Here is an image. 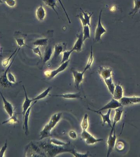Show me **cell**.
I'll return each instance as SVG.
<instances>
[{
  "label": "cell",
  "instance_id": "6da1fadb",
  "mask_svg": "<svg viewBox=\"0 0 140 157\" xmlns=\"http://www.w3.org/2000/svg\"><path fill=\"white\" fill-rule=\"evenodd\" d=\"M38 145L46 156L53 157L59 153L69 152L72 154L74 149H69L65 148L66 146H58L52 144L50 142H43L39 143Z\"/></svg>",
  "mask_w": 140,
  "mask_h": 157
},
{
  "label": "cell",
  "instance_id": "7a4b0ae2",
  "mask_svg": "<svg viewBox=\"0 0 140 157\" xmlns=\"http://www.w3.org/2000/svg\"><path fill=\"white\" fill-rule=\"evenodd\" d=\"M62 113H56L51 117L48 123L45 126L40 132V140H43L52 136L51 131L56 126L61 119Z\"/></svg>",
  "mask_w": 140,
  "mask_h": 157
},
{
  "label": "cell",
  "instance_id": "3957f363",
  "mask_svg": "<svg viewBox=\"0 0 140 157\" xmlns=\"http://www.w3.org/2000/svg\"><path fill=\"white\" fill-rule=\"evenodd\" d=\"M70 60L66 61L64 63L62 64L60 66H59L57 69L53 70L52 71H46L44 72L45 76L49 79H52L55 77L57 75L64 71L69 66V63Z\"/></svg>",
  "mask_w": 140,
  "mask_h": 157
},
{
  "label": "cell",
  "instance_id": "277c9868",
  "mask_svg": "<svg viewBox=\"0 0 140 157\" xmlns=\"http://www.w3.org/2000/svg\"><path fill=\"white\" fill-rule=\"evenodd\" d=\"M81 137L82 140L85 141V143L88 145L94 144L97 142L103 141V139L96 138L86 130H82Z\"/></svg>",
  "mask_w": 140,
  "mask_h": 157
},
{
  "label": "cell",
  "instance_id": "5b68a950",
  "mask_svg": "<svg viewBox=\"0 0 140 157\" xmlns=\"http://www.w3.org/2000/svg\"><path fill=\"white\" fill-rule=\"evenodd\" d=\"M122 107H123V106L120 103L119 101L113 98L109 102L106 104L105 105L102 107L101 108H100V109L98 111L93 110L89 109V108H88V109L89 110L96 113L97 112H102V111L106 110L115 109L116 108H119Z\"/></svg>",
  "mask_w": 140,
  "mask_h": 157
},
{
  "label": "cell",
  "instance_id": "8992f818",
  "mask_svg": "<svg viewBox=\"0 0 140 157\" xmlns=\"http://www.w3.org/2000/svg\"><path fill=\"white\" fill-rule=\"evenodd\" d=\"M102 10L100 11V13L98 25L96 28L95 35V42H98L100 41L102 35L106 32L107 31L103 27L101 23V16L102 14Z\"/></svg>",
  "mask_w": 140,
  "mask_h": 157
},
{
  "label": "cell",
  "instance_id": "52a82bcc",
  "mask_svg": "<svg viewBox=\"0 0 140 157\" xmlns=\"http://www.w3.org/2000/svg\"><path fill=\"white\" fill-rule=\"evenodd\" d=\"M18 52L17 53L15 56L14 57L13 61H12L10 64H9V66H8V68H7L5 72H4L3 74L2 75V77L0 78V85H1V86L3 87L9 88L11 86H13V85H14V84L10 83V82L9 81V80H8V77H7V73H8L9 69L10 68L12 64H13V63L14 62V59H15L17 54H18Z\"/></svg>",
  "mask_w": 140,
  "mask_h": 157
},
{
  "label": "cell",
  "instance_id": "ba28073f",
  "mask_svg": "<svg viewBox=\"0 0 140 157\" xmlns=\"http://www.w3.org/2000/svg\"><path fill=\"white\" fill-rule=\"evenodd\" d=\"M116 136L115 134V130H114L113 133L109 134L108 137L107 144H108V148L107 157H109L111 153L113 152L116 144Z\"/></svg>",
  "mask_w": 140,
  "mask_h": 157
},
{
  "label": "cell",
  "instance_id": "9c48e42d",
  "mask_svg": "<svg viewBox=\"0 0 140 157\" xmlns=\"http://www.w3.org/2000/svg\"><path fill=\"white\" fill-rule=\"evenodd\" d=\"M71 71L74 77L75 87L76 89H78L80 84L83 81L84 75L85 72L84 71L82 72H78L73 68L72 69Z\"/></svg>",
  "mask_w": 140,
  "mask_h": 157
},
{
  "label": "cell",
  "instance_id": "30bf717a",
  "mask_svg": "<svg viewBox=\"0 0 140 157\" xmlns=\"http://www.w3.org/2000/svg\"><path fill=\"white\" fill-rule=\"evenodd\" d=\"M123 106H126L128 105L132 104L140 103V97L133 96L131 97H123L119 100Z\"/></svg>",
  "mask_w": 140,
  "mask_h": 157
},
{
  "label": "cell",
  "instance_id": "8fae6325",
  "mask_svg": "<svg viewBox=\"0 0 140 157\" xmlns=\"http://www.w3.org/2000/svg\"><path fill=\"white\" fill-rule=\"evenodd\" d=\"M98 72L103 80L110 78L112 75V69L106 66H100L98 70Z\"/></svg>",
  "mask_w": 140,
  "mask_h": 157
},
{
  "label": "cell",
  "instance_id": "7c38bea8",
  "mask_svg": "<svg viewBox=\"0 0 140 157\" xmlns=\"http://www.w3.org/2000/svg\"><path fill=\"white\" fill-rule=\"evenodd\" d=\"M37 102V101H34L33 103L31 105V106L29 107L28 109L26 111V113H25V115L23 117L24 119V123H23V129L25 131V133L26 135L28 134L29 133V128H28V121L29 117L30 116L31 110L33 106Z\"/></svg>",
  "mask_w": 140,
  "mask_h": 157
},
{
  "label": "cell",
  "instance_id": "4fadbf2b",
  "mask_svg": "<svg viewBox=\"0 0 140 157\" xmlns=\"http://www.w3.org/2000/svg\"><path fill=\"white\" fill-rule=\"evenodd\" d=\"M80 9H81V12H82V14H83V16L81 14H80L79 15H78L77 17L81 20L83 26L88 25L89 26V27H91L90 20H91V18L93 13H92L91 14L89 15L87 13L84 11L83 10L81 9V8H80Z\"/></svg>",
  "mask_w": 140,
  "mask_h": 157
},
{
  "label": "cell",
  "instance_id": "5bb4252c",
  "mask_svg": "<svg viewBox=\"0 0 140 157\" xmlns=\"http://www.w3.org/2000/svg\"><path fill=\"white\" fill-rule=\"evenodd\" d=\"M122 107L115 109V114L114 118V121H113L111 130L110 133L111 134L113 133L114 132V131L115 130V125L118 122L120 121L121 119L123 112L124 111L123 109L122 108Z\"/></svg>",
  "mask_w": 140,
  "mask_h": 157
},
{
  "label": "cell",
  "instance_id": "9a60e30c",
  "mask_svg": "<svg viewBox=\"0 0 140 157\" xmlns=\"http://www.w3.org/2000/svg\"><path fill=\"white\" fill-rule=\"evenodd\" d=\"M0 95L2 96V100L3 102V108L8 113L9 117H11L14 114V110L13 104L10 102H8L5 98L3 96V94L0 91Z\"/></svg>",
  "mask_w": 140,
  "mask_h": 157
},
{
  "label": "cell",
  "instance_id": "2e32d148",
  "mask_svg": "<svg viewBox=\"0 0 140 157\" xmlns=\"http://www.w3.org/2000/svg\"><path fill=\"white\" fill-rule=\"evenodd\" d=\"M77 40L75 42V44L72 50L74 51H75L78 52L81 51L82 47L83 45V33H81L80 34L77 35Z\"/></svg>",
  "mask_w": 140,
  "mask_h": 157
},
{
  "label": "cell",
  "instance_id": "e0dca14e",
  "mask_svg": "<svg viewBox=\"0 0 140 157\" xmlns=\"http://www.w3.org/2000/svg\"><path fill=\"white\" fill-rule=\"evenodd\" d=\"M66 43H58L56 44L54 47V54H53V59H56L62 53L66 50Z\"/></svg>",
  "mask_w": 140,
  "mask_h": 157
},
{
  "label": "cell",
  "instance_id": "ac0fdd59",
  "mask_svg": "<svg viewBox=\"0 0 140 157\" xmlns=\"http://www.w3.org/2000/svg\"><path fill=\"white\" fill-rule=\"evenodd\" d=\"M112 95L113 98L118 101H119L123 97V90L122 86L120 84L115 85V89Z\"/></svg>",
  "mask_w": 140,
  "mask_h": 157
},
{
  "label": "cell",
  "instance_id": "d6986e66",
  "mask_svg": "<svg viewBox=\"0 0 140 157\" xmlns=\"http://www.w3.org/2000/svg\"><path fill=\"white\" fill-rule=\"evenodd\" d=\"M23 89H24V93H25V99L24 100V103L23 104V111L22 114L23 115V117L25 115V113L26 111L28 109L29 107L31 105V103L33 101L32 99H29L28 97L27 93L26 90H25V87L23 86Z\"/></svg>",
  "mask_w": 140,
  "mask_h": 157
},
{
  "label": "cell",
  "instance_id": "ffe728a7",
  "mask_svg": "<svg viewBox=\"0 0 140 157\" xmlns=\"http://www.w3.org/2000/svg\"><path fill=\"white\" fill-rule=\"evenodd\" d=\"M111 112L112 109H109L106 114H103V113H101V112H98L96 113L100 115L101 116L102 119H103V125H104L106 123H107L108 125L112 128V122L110 119Z\"/></svg>",
  "mask_w": 140,
  "mask_h": 157
},
{
  "label": "cell",
  "instance_id": "44dd1931",
  "mask_svg": "<svg viewBox=\"0 0 140 157\" xmlns=\"http://www.w3.org/2000/svg\"><path fill=\"white\" fill-rule=\"evenodd\" d=\"M53 97H60L64 99H82L80 93H66L60 95H51Z\"/></svg>",
  "mask_w": 140,
  "mask_h": 157
},
{
  "label": "cell",
  "instance_id": "7402d4cb",
  "mask_svg": "<svg viewBox=\"0 0 140 157\" xmlns=\"http://www.w3.org/2000/svg\"><path fill=\"white\" fill-rule=\"evenodd\" d=\"M16 35L14 37H15V39L16 41L17 44L19 47H21L24 46H27L25 44V37H24V35L23 34L20 33V32H18V33H15Z\"/></svg>",
  "mask_w": 140,
  "mask_h": 157
},
{
  "label": "cell",
  "instance_id": "603a6c76",
  "mask_svg": "<svg viewBox=\"0 0 140 157\" xmlns=\"http://www.w3.org/2000/svg\"><path fill=\"white\" fill-rule=\"evenodd\" d=\"M36 14L38 20L40 21H43L46 16V12L42 5H40L36 9Z\"/></svg>",
  "mask_w": 140,
  "mask_h": 157
},
{
  "label": "cell",
  "instance_id": "cb8c5ba5",
  "mask_svg": "<svg viewBox=\"0 0 140 157\" xmlns=\"http://www.w3.org/2000/svg\"><path fill=\"white\" fill-rule=\"evenodd\" d=\"M103 80L104 81V83L106 85L109 92L112 95L115 87V85L113 82L112 78L111 77Z\"/></svg>",
  "mask_w": 140,
  "mask_h": 157
},
{
  "label": "cell",
  "instance_id": "d4e9b609",
  "mask_svg": "<svg viewBox=\"0 0 140 157\" xmlns=\"http://www.w3.org/2000/svg\"><path fill=\"white\" fill-rule=\"evenodd\" d=\"M52 53H53V50L51 47L48 46L46 48L45 50L44 55V58L43 59V62L44 65L46 63L47 61L50 60L51 57Z\"/></svg>",
  "mask_w": 140,
  "mask_h": 157
},
{
  "label": "cell",
  "instance_id": "484cf974",
  "mask_svg": "<svg viewBox=\"0 0 140 157\" xmlns=\"http://www.w3.org/2000/svg\"><path fill=\"white\" fill-rule=\"evenodd\" d=\"M41 1H42L46 5L52 8L53 10L56 13L58 16L59 17V14L55 9L56 7H57V3L58 0H41Z\"/></svg>",
  "mask_w": 140,
  "mask_h": 157
},
{
  "label": "cell",
  "instance_id": "4316f807",
  "mask_svg": "<svg viewBox=\"0 0 140 157\" xmlns=\"http://www.w3.org/2000/svg\"><path fill=\"white\" fill-rule=\"evenodd\" d=\"M6 120L4 121L2 123V124H15L16 123H19V121L18 119L17 115V113L15 111L14 112V114L11 117Z\"/></svg>",
  "mask_w": 140,
  "mask_h": 157
},
{
  "label": "cell",
  "instance_id": "83f0119b",
  "mask_svg": "<svg viewBox=\"0 0 140 157\" xmlns=\"http://www.w3.org/2000/svg\"><path fill=\"white\" fill-rule=\"evenodd\" d=\"M51 87H49L48 89H46L45 91L41 93L40 95H38L36 97L32 99L33 101H37L38 100H42L43 99L45 98L49 94V93L51 90Z\"/></svg>",
  "mask_w": 140,
  "mask_h": 157
},
{
  "label": "cell",
  "instance_id": "f1b7e54d",
  "mask_svg": "<svg viewBox=\"0 0 140 157\" xmlns=\"http://www.w3.org/2000/svg\"><path fill=\"white\" fill-rule=\"evenodd\" d=\"M93 47L92 46H91V52H90V55L89 57L87 63L86 64V67L84 69V72H86L88 70L90 69L91 68V65H92L93 62Z\"/></svg>",
  "mask_w": 140,
  "mask_h": 157
},
{
  "label": "cell",
  "instance_id": "f546056e",
  "mask_svg": "<svg viewBox=\"0 0 140 157\" xmlns=\"http://www.w3.org/2000/svg\"><path fill=\"white\" fill-rule=\"evenodd\" d=\"M48 39L47 38H40L36 39L33 43V45L37 46H44L48 45Z\"/></svg>",
  "mask_w": 140,
  "mask_h": 157
},
{
  "label": "cell",
  "instance_id": "4dcf8cb0",
  "mask_svg": "<svg viewBox=\"0 0 140 157\" xmlns=\"http://www.w3.org/2000/svg\"><path fill=\"white\" fill-rule=\"evenodd\" d=\"M134 6L133 9L129 14V15H132L133 16L140 10V0H134Z\"/></svg>",
  "mask_w": 140,
  "mask_h": 157
},
{
  "label": "cell",
  "instance_id": "1f68e13d",
  "mask_svg": "<svg viewBox=\"0 0 140 157\" xmlns=\"http://www.w3.org/2000/svg\"><path fill=\"white\" fill-rule=\"evenodd\" d=\"M49 142L52 144L58 146H68V145L69 144V143H66V142H63V141H59V140L54 138H51Z\"/></svg>",
  "mask_w": 140,
  "mask_h": 157
},
{
  "label": "cell",
  "instance_id": "d6a6232c",
  "mask_svg": "<svg viewBox=\"0 0 140 157\" xmlns=\"http://www.w3.org/2000/svg\"><path fill=\"white\" fill-rule=\"evenodd\" d=\"M83 41L85 42L86 39L90 38V33L89 26L86 25L83 26Z\"/></svg>",
  "mask_w": 140,
  "mask_h": 157
},
{
  "label": "cell",
  "instance_id": "836d02e7",
  "mask_svg": "<svg viewBox=\"0 0 140 157\" xmlns=\"http://www.w3.org/2000/svg\"><path fill=\"white\" fill-rule=\"evenodd\" d=\"M88 118V115L87 113H86L84 115L81 123V126L82 130H86L88 128L89 124Z\"/></svg>",
  "mask_w": 140,
  "mask_h": 157
},
{
  "label": "cell",
  "instance_id": "e575fe53",
  "mask_svg": "<svg viewBox=\"0 0 140 157\" xmlns=\"http://www.w3.org/2000/svg\"><path fill=\"white\" fill-rule=\"evenodd\" d=\"M73 52V51L71 49L70 50L65 51L63 52L62 58V61H61V64L64 63L66 61L69 60V57Z\"/></svg>",
  "mask_w": 140,
  "mask_h": 157
},
{
  "label": "cell",
  "instance_id": "d590c367",
  "mask_svg": "<svg viewBox=\"0 0 140 157\" xmlns=\"http://www.w3.org/2000/svg\"><path fill=\"white\" fill-rule=\"evenodd\" d=\"M18 48H16V49H15V51L14 52L13 54H12L11 55L9 56V57H8V58L6 59V60H3L2 62V65L3 67H6V66H8V65H9V61L11 59H12V58L13 57V55H14L16 53H17V51Z\"/></svg>",
  "mask_w": 140,
  "mask_h": 157
},
{
  "label": "cell",
  "instance_id": "8d00e7d4",
  "mask_svg": "<svg viewBox=\"0 0 140 157\" xmlns=\"http://www.w3.org/2000/svg\"><path fill=\"white\" fill-rule=\"evenodd\" d=\"M7 77H8V80L10 83L14 84H17L15 77L11 72L8 71L7 73Z\"/></svg>",
  "mask_w": 140,
  "mask_h": 157
},
{
  "label": "cell",
  "instance_id": "74e56055",
  "mask_svg": "<svg viewBox=\"0 0 140 157\" xmlns=\"http://www.w3.org/2000/svg\"><path fill=\"white\" fill-rule=\"evenodd\" d=\"M28 47L32 49L34 53L36 54V55H38V56L40 57V59H41V60H43L42 55V54H41V51L40 50V46H37L35 48H32L28 46Z\"/></svg>",
  "mask_w": 140,
  "mask_h": 157
},
{
  "label": "cell",
  "instance_id": "f35d334b",
  "mask_svg": "<svg viewBox=\"0 0 140 157\" xmlns=\"http://www.w3.org/2000/svg\"><path fill=\"white\" fill-rule=\"evenodd\" d=\"M7 147H8V141L6 140L4 145L2 147L1 150H0V157H4L5 152H6V150L7 149Z\"/></svg>",
  "mask_w": 140,
  "mask_h": 157
},
{
  "label": "cell",
  "instance_id": "ab89813d",
  "mask_svg": "<svg viewBox=\"0 0 140 157\" xmlns=\"http://www.w3.org/2000/svg\"><path fill=\"white\" fill-rule=\"evenodd\" d=\"M4 2L6 4L10 7H13L16 4V2L15 0H4Z\"/></svg>",
  "mask_w": 140,
  "mask_h": 157
},
{
  "label": "cell",
  "instance_id": "60d3db41",
  "mask_svg": "<svg viewBox=\"0 0 140 157\" xmlns=\"http://www.w3.org/2000/svg\"><path fill=\"white\" fill-rule=\"evenodd\" d=\"M69 137L73 140L76 139L78 137L77 134L74 130H70L69 131Z\"/></svg>",
  "mask_w": 140,
  "mask_h": 157
},
{
  "label": "cell",
  "instance_id": "b9f144b4",
  "mask_svg": "<svg viewBox=\"0 0 140 157\" xmlns=\"http://www.w3.org/2000/svg\"><path fill=\"white\" fill-rule=\"evenodd\" d=\"M58 2H59V3H60L61 5L62 8V9H63V11H64V13H65V15L66 16L67 19H68V21H69V24H71V21H70V18H69V15H68V13H67L66 11V10L65 8H64V5H63L62 3L61 0H58Z\"/></svg>",
  "mask_w": 140,
  "mask_h": 157
},
{
  "label": "cell",
  "instance_id": "7bdbcfd3",
  "mask_svg": "<svg viewBox=\"0 0 140 157\" xmlns=\"http://www.w3.org/2000/svg\"><path fill=\"white\" fill-rule=\"evenodd\" d=\"M72 154L75 157H88L89 156L88 152L86 154H81V153H78V152L74 151Z\"/></svg>",
  "mask_w": 140,
  "mask_h": 157
},
{
  "label": "cell",
  "instance_id": "ee69618b",
  "mask_svg": "<svg viewBox=\"0 0 140 157\" xmlns=\"http://www.w3.org/2000/svg\"><path fill=\"white\" fill-rule=\"evenodd\" d=\"M124 144L122 142H119L117 144L116 148L118 150L121 151L123 148Z\"/></svg>",
  "mask_w": 140,
  "mask_h": 157
},
{
  "label": "cell",
  "instance_id": "f6af8a7d",
  "mask_svg": "<svg viewBox=\"0 0 140 157\" xmlns=\"http://www.w3.org/2000/svg\"><path fill=\"white\" fill-rule=\"evenodd\" d=\"M3 0H0V3H3Z\"/></svg>",
  "mask_w": 140,
  "mask_h": 157
},
{
  "label": "cell",
  "instance_id": "bcb514c9",
  "mask_svg": "<svg viewBox=\"0 0 140 157\" xmlns=\"http://www.w3.org/2000/svg\"><path fill=\"white\" fill-rule=\"evenodd\" d=\"M3 1H4V0H3Z\"/></svg>",
  "mask_w": 140,
  "mask_h": 157
}]
</instances>
